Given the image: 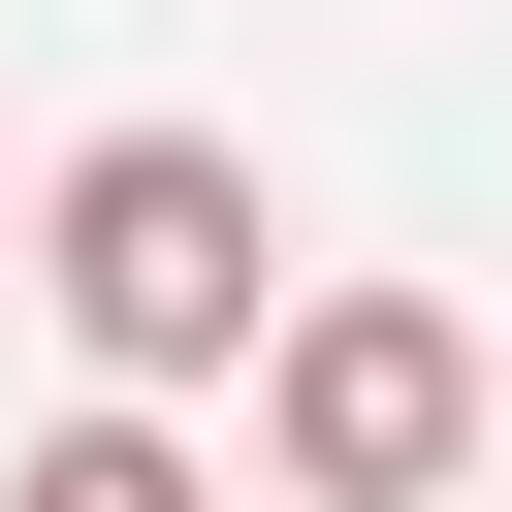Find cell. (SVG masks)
Returning a JSON list of instances; mask_svg holds the SVG:
<instances>
[{
  "label": "cell",
  "instance_id": "3957f363",
  "mask_svg": "<svg viewBox=\"0 0 512 512\" xmlns=\"http://www.w3.org/2000/svg\"><path fill=\"white\" fill-rule=\"evenodd\" d=\"M0 512H224V480H192V448H160V416H64V448H32V480H0Z\"/></svg>",
  "mask_w": 512,
  "mask_h": 512
},
{
  "label": "cell",
  "instance_id": "7a4b0ae2",
  "mask_svg": "<svg viewBox=\"0 0 512 512\" xmlns=\"http://www.w3.org/2000/svg\"><path fill=\"white\" fill-rule=\"evenodd\" d=\"M480 320L448 288H288V352H256V512H448L480 480Z\"/></svg>",
  "mask_w": 512,
  "mask_h": 512
},
{
  "label": "cell",
  "instance_id": "6da1fadb",
  "mask_svg": "<svg viewBox=\"0 0 512 512\" xmlns=\"http://www.w3.org/2000/svg\"><path fill=\"white\" fill-rule=\"evenodd\" d=\"M32 288H64L96 416H160V384L288 352V224H256V160H224V128H96V160L32 192Z\"/></svg>",
  "mask_w": 512,
  "mask_h": 512
}]
</instances>
